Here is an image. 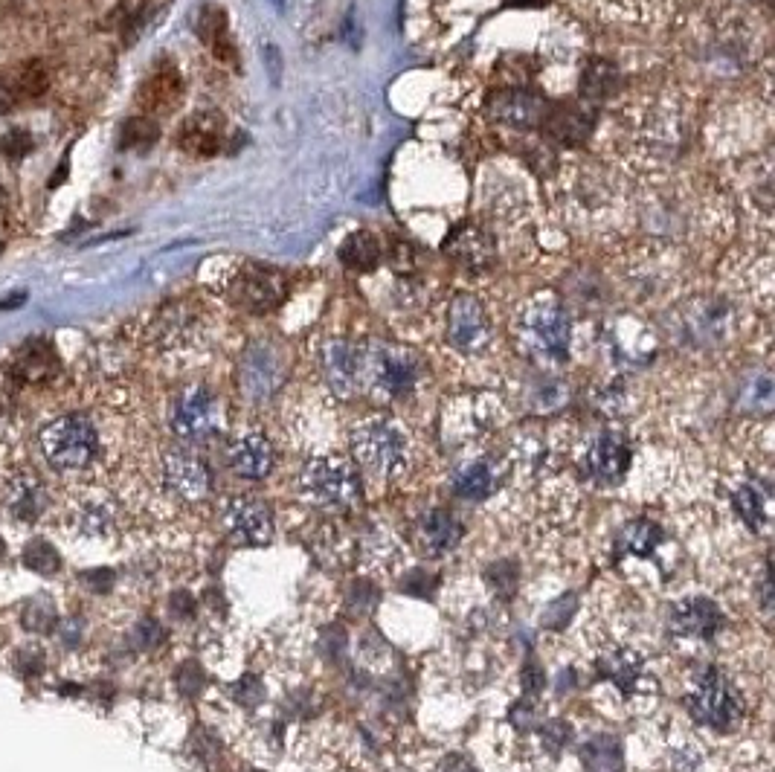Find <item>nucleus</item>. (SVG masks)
<instances>
[{
  "label": "nucleus",
  "instance_id": "42",
  "mask_svg": "<svg viewBox=\"0 0 775 772\" xmlns=\"http://www.w3.org/2000/svg\"><path fill=\"white\" fill-rule=\"evenodd\" d=\"M27 291H18V294H9L6 299H0V311H12V308H24L27 305Z\"/></svg>",
  "mask_w": 775,
  "mask_h": 772
},
{
  "label": "nucleus",
  "instance_id": "25",
  "mask_svg": "<svg viewBox=\"0 0 775 772\" xmlns=\"http://www.w3.org/2000/svg\"><path fill=\"white\" fill-rule=\"evenodd\" d=\"M418 540H421L424 552L445 555L462 540V526L456 523V517L448 514V511H430L418 523Z\"/></svg>",
  "mask_w": 775,
  "mask_h": 772
},
{
  "label": "nucleus",
  "instance_id": "4",
  "mask_svg": "<svg viewBox=\"0 0 775 772\" xmlns=\"http://www.w3.org/2000/svg\"><path fill=\"white\" fill-rule=\"evenodd\" d=\"M363 381L378 395L404 398L418 381L416 357L392 343H372L360 349V384Z\"/></svg>",
  "mask_w": 775,
  "mask_h": 772
},
{
  "label": "nucleus",
  "instance_id": "28",
  "mask_svg": "<svg viewBox=\"0 0 775 772\" xmlns=\"http://www.w3.org/2000/svg\"><path fill=\"white\" fill-rule=\"evenodd\" d=\"M3 85L15 96V102H21V99H27V102L30 99H41L50 90V70L44 67V61H24V64L15 67V73Z\"/></svg>",
  "mask_w": 775,
  "mask_h": 772
},
{
  "label": "nucleus",
  "instance_id": "40",
  "mask_svg": "<svg viewBox=\"0 0 775 772\" xmlns=\"http://www.w3.org/2000/svg\"><path fill=\"white\" fill-rule=\"evenodd\" d=\"M233 691H236V697H239V700H244V703H247V706H256V703H259V700H262V694H265V691H262V685L256 683V680H253V677H247V680H241V683L236 685V688H233Z\"/></svg>",
  "mask_w": 775,
  "mask_h": 772
},
{
  "label": "nucleus",
  "instance_id": "39",
  "mask_svg": "<svg viewBox=\"0 0 775 772\" xmlns=\"http://www.w3.org/2000/svg\"><path fill=\"white\" fill-rule=\"evenodd\" d=\"M32 149H35V140L30 137V131H24V128H12V131H6L0 137V154L6 160H12V163L24 160L27 154H32Z\"/></svg>",
  "mask_w": 775,
  "mask_h": 772
},
{
  "label": "nucleus",
  "instance_id": "24",
  "mask_svg": "<svg viewBox=\"0 0 775 772\" xmlns=\"http://www.w3.org/2000/svg\"><path fill=\"white\" fill-rule=\"evenodd\" d=\"M44 505H47V494H44V488L35 476L21 474L12 479L9 494H6V508L15 520H24V523L41 520Z\"/></svg>",
  "mask_w": 775,
  "mask_h": 772
},
{
  "label": "nucleus",
  "instance_id": "27",
  "mask_svg": "<svg viewBox=\"0 0 775 772\" xmlns=\"http://www.w3.org/2000/svg\"><path fill=\"white\" fill-rule=\"evenodd\" d=\"M500 476H497V468L485 459H477V462H468L462 465L456 474H453V491L462 497V500H485L494 488H497Z\"/></svg>",
  "mask_w": 775,
  "mask_h": 772
},
{
  "label": "nucleus",
  "instance_id": "3",
  "mask_svg": "<svg viewBox=\"0 0 775 772\" xmlns=\"http://www.w3.org/2000/svg\"><path fill=\"white\" fill-rule=\"evenodd\" d=\"M358 462L375 476H398L407 468V436L389 418H366L352 433Z\"/></svg>",
  "mask_w": 775,
  "mask_h": 772
},
{
  "label": "nucleus",
  "instance_id": "30",
  "mask_svg": "<svg viewBox=\"0 0 775 772\" xmlns=\"http://www.w3.org/2000/svg\"><path fill=\"white\" fill-rule=\"evenodd\" d=\"M659 526L651 520H633L616 537V552L619 555H633V558H648L659 546Z\"/></svg>",
  "mask_w": 775,
  "mask_h": 772
},
{
  "label": "nucleus",
  "instance_id": "21",
  "mask_svg": "<svg viewBox=\"0 0 775 772\" xmlns=\"http://www.w3.org/2000/svg\"><path fill=\"white\" fill-rule=\"evenodd\" d=\"M546 108H549V102L529 90H503V93L491 96V114L511 125H523V128L540 125L546 117Z\"/></svg>",
  "mask_w": 775,
  "mask_h": 772
},
{
  "label": "nucleus",
  "instance_id": "44",
  "mask_svg": "<svg viewBox=\"0 0 775 772\" xmlns=\"http://www.w3.org/2000/svg\"><path fill=\"white\" fill-rule=\"evenodd\" d=\"M0 555H3V537H0Z\"/></svg>",
  "mask_w": 775,
  "mask_h": 772
},
{
  "label": "nucleus",
  "instance_id": "33",
  "mask_svg": "<svg viewBox=\"0 0 775 772\" xmlns=\"http://www.w3.org/2000/svg\"><path fill=\"white\" fill-rule=\"evenodd\" d=\"M732 503H735V511L744 517V523L749 529L761 532V529L767 526V520H770V517H767V494H764L758 485H752V482L741 485V488L735 491Z\"/></svg>",
  "mask_w": 775,
  "mask_h": 772
},
{
  "label": "nucleus",
  "instance_id": "2",
  "mask_svg": "<svg viewBox=\"0 0 775 772\" xmlns=\"http://www.w3.org/2000/svg\"><path fill=\"white\" fill-rule=\"evenodd\" d=\"M38 447L47 465L59 474L85 471L99 453V433L88 416H59L53 418L41 433Z\"/></svg>",
  "mask_w": 775,
  "mask_h": 772
},
{
  "label": "nucleus",
  "instance_id": "45",
  "mask_svg": "<svg viewBox=\"0 0 775 772\" xmlns=\"http://www.w3.org/2000/svg\"><path fill=\"white\" fill-rule=\"evenodd\" d=\"M0 256H3V244H0Z\"/></svg>",
  "mask_w": 775,
  "mask_h": 772
},
{
  "label": "nucleus",
  "instance_id": "22",
  "mask_svg": "<svg viewBox=\"0 0 775 772\" xmlns=\"http://www.w3.org/2000/svg\"><path fill=\"white\" fill-rule=\"evenodd\" d=\"M540 128L564 143H578L587 137V131L593 128V111L590 105H549L546 117L540 122Z\"/></svg>",
  "mask_w": 775,
  "mask_h": 772
},
{
  "label": "nucleus",
  "instance_id": "29",
  "mask_svg": "<svg viewBox=\"0 0 775 772\" xmlns=\"http://www.w3.org/2000/svg\"><path fill=\"white\" fill-rule=\"evenodd\" d=\"M581 761L587 772H625V755L616 738L610 735H596L584 743Z\"/></svg>",
  "mask_w": 775,
  "mask_h": 772
},
{
  "label": "nucleus",
  "instance_id": "1",
  "mask_svg": "<svg viewBox=\"0 0 775 772\" xmlns=\"http://www.w3.org/2000/svg\"><path fill=\"white\" fill-rule=\"evenodd\" d=\"M567 308L552 294H537L517 314V343L537 363H564L569 355Z\"/></svg>",
  "mask_w": 775,
  "mask_h": 772
},
{
  "label": "nucleus",
  "instance_id": "31",
  "mask_svg": "<svg viewBox=\"0 0 775 772\" xmlns=\"http://www.w3.org/2000/svg\"><path fill=\"white\" fill-rule=\"evenodd\" d=\"M340 262L349 270H358V273L375 270L378 268V262H381V244H378V238L369 236V233H352V236L343 241V247H340Z\"/></svg>",
  "mask_w": 775,
  "mask_h": 772
},
{
  "label": "nucleus",
  "instance_id": "41",
  "mask_svg": "<svg viewBox=\"0 0 775 772\" xmlns=\"http://www.w3.org/2000/svg\"><path fill=\"white\" fill-rule=\"evenodd\" d=\"M442 772H477V767H474L468 758H462V755H453V758H448V761H445Z\"/></svg>",
  "mask_w": 775,
  "mask_h": 772
},
{
  "label": "nucleus",
  "instance_id": "10",
  "mask_svg": "<svg viewBox=\"0 0 775 772\" xmlns=\"http://www.w3.org/2000/svg\"><path fill=\"white\" fill-rule=\"evenodd\" d=\"M448 340L450 346L462 355H479L488 340H491V326L488 314L479 305L477 297L459 294L450 302L448 311Z\"/></svg>",
  "mask_w": 775,
  "mask_h": 772
},
{
  "label": "nucleus",
  "instance_id": "11",
  "mask_svg": "<svg viewBox=\"0 0 775 772\" xmlns=\"http://www.w3.org/2000/svg\"><path fill=\"white\" fill-rule=\"evenodd\" d=\"M218 427V404L204 386L183 389L172 407V430L186 442H201Z\"/></svg>",
  "mask_w": 775,
  "mask_h": 772
},
{
  "label": "nucleus",
  "instance_id": "36",
  "mask_svg": "<svg viewBox=\"0 0 775 772\" xmlns=\"http://www.w3.org/2000/svg\"><path fill=\"white\" fill-rule=\"evenodd\" d=\"M773 398V378H770L767 372L752 375V378L741 386V395H738V401H741V407H744L746 413H770Z\"/></svg>",
  "mask_w": 775,
  "mask_h": 772
},
{
  "label": "nucleus",
  "instance_id": "43",
  "mask_svg": "<svg viewBox=\"0 0 775 772\" xmlns=\"http://www.w3.org/2000/svg\"><path fill=\"white\" fill-rule=\"evenodd\" d=\"M508 3H520V6H540L543 0H508Z\"/></svg>",
  "mask_w": 775,
  "mask_h": 772
},
{
  "label": "nucleus",
  "instance_id": "26",
  "mask_svg": "<svg viewBox=\"0 0 775 772\" xmlns=\"http://www.w3.org/2000/svg\"><path fill=\"white\" fill-rule=\"evenodd\" d=\"M73 526L88 537L105 535L111 526H114V517H117V508L108 497L102 494H88L82 500H76L73 505Z\"/></svg>",
  "mask_w": 775,
  "mask_h": 772
},
{
  "label": "nucleus",
  "instance_id": "20",
  "mask_svg": "<svg viewBox=\"0 0 775 772\" xmlns=\"http://www.w3.org/2000/svg\"><path fill=\"white\" fill-rule=\"evenodd\" d=\"M445 253L462 268L485 270L494 259V241L482 227L468 224V227H459L450 233V238L445 241Z\"/></svg>",
  "mask_w": 775,
  "mask_h": 772
},
{
  "label": "nucleus",
  "instance_id": "12",
  "mask_svg": "<svg viewBox=\"0 0 775 772\" xmlns=\"http://www.w3.org/2000/svg\"><path fill=\"white\" fill-rule=\"evenodd\" d=\"M183 102V76L172 61H163L143 79L137 88V105L140 111L149 114H172Z\"/></svg>",
  "mask_w": 775,
  "mask_h": 772
},
{
  "label": "nucleus",
  "instance_id": "18",
  "mask_svg": "<svg viewBox=\"0 0 775 772\" xmlns=\"http://www.w3.org/2000/svg\"><path fill=\"white\" fill-rule=\"evenodd\" d=\"M195 32H198V38L207 44L209 50H212V56L221 64H230V67L239 64V50L233 44L230 21H227V12L221 6H215V3L201 6V12L195 18Z\"/></svg>",
  "mask_w": 775,
  "mask_h": 772
},
{
  "label": "nucleus",
  "instance_id": "14",
  "mask_svg": "<svg viewBox=\"0 0 775 772\" xmlns=\"http://www.w3.org/2000/svg\"><path fill=\"white\" fill-rule=\"evenodd\" d=\"M163 479L180 500H204L209 494L207 465L189 453H169L163 462Z\"/></svg>",
  "mask_w": 775,
  "mask_h": 772
},
{
  "label": "nucleus",
  "instance_id": "17",
  "mask_svg": "<svg viewBox=\"0 0 775 772\" xmlns=\"http://www.w3.org/2000/svg\"><path fill=\"white\" fill-rule=\"evenodd\" d=\"M224 520H227V529L241 543L259 546V543H268L270 535H273L270 511L262 503H253V500H230L224 508Z\"/></svg>",
  "mask_w": 775,
  "mask_h": 772
},
{
  "label": "nucleus",
  "instance_id": "15",
  "mask_svg": "<svg viewBox=\"0 0 775 772\" xmlns=\"http://www.w3.org/2000/svg\"><path fill=\"white\" fill-rule=\"evenodd\" d=\"M323 375L328 386L349 398L360 386V349L349 340H331L323 349Z\"/></svg>",
  "mask_w": 775,
  "mask_h": 772
},
{
  "label": "nucleus",
  "instance_id": "13",
  "mask_svg": "<svg viewBox=\"0 0 775 772\" xmlns=\"http://www.w3.org/2000/svg\"><path fill=\"white\" fill-rule=\"evenodd\" d=\"M224 119L212 111L192 114L180 125L178 131V149L186 151L189 157H215L224 151Z\"/></svg>",
  "mask_w": 775,
  "mask_h": 772
},
{
  "label": "nucleus",
  "instance_id": "32",
  "mask_svg": "<svg viewBox=\"0 0 775 772\" xmlns=\"http://www.w3.org/2000/svg\"><path fill=\"white\" fill-rule=\"evenodd\" d=\"M598 668H601L604 680H610L616 688H622L625 694H630L639 685V680H642V659L636 654H627V651L604 656Z\"/></svg>",
  "mask_w": 775,
  "mask_h": 772
},
{
  "label": "nucleus",
  "instance_id": "6",
  "mask_svg": "<svg viewBox=\"0 0 775 772\" xmlns=\"http://www.w3.org/2000/svg\"><path fill=\"white\" fill-rule=\"evenodd\" d=\"M688 712L697 723L717 729V732H729L741 723L744 717V700L735 691V685L726 683L720 674H706L700 685L694 688V694L688 697Z\"/></svg>",
  "mask_w": 775,
  "mask_h": 772
},
{
  "label": "nucleus",
  "instance_id": "34",
  "mask_svg": "<svg viewBox=\"0 0 775 772\" xmlns=\"http://www.w3.org/2000/svg\"><path fill=\"white\" fill-rule=\"evenodd\" d=\"M160 137V125L146 114L128 117L120 128V149L122 151H149Z\"/></svg>",
  "mask_w": 775,
  "mask_h": 772
},
{
  "label": "nucleus",
  "instance_id": "35",
  "mask_svg": "<svg viewBox=\"0 0 775 772\" xmlns=\"http://www.w3.org/2000/svg\"><path fill=\"white\" fill-rule=\"evenodd\" d=\"M613 88H616V70L607 61L587 64L584 79H581V90H584V102L587 105H596L601 99H607L613 93Z\"/></svg>",
  "mask_w": 775,
  "mask_h": 772
},
{
  "label": "nucleus",
  "instance_id": "38",
  "mask_svg": "<svg viewBox=\"0 0 775 772\" xmlns=\"http://www.w3.org/2000/svg\"><path fill=\"white\" fill-rule=\"evenodd\" d=\"M24 564L35 569V572H44V575H53L59 569V555L50 543L44 540H32L30 546L24 549Z\"/></svg>",
  "mask_w": 775,
  "mask_h": 772
},
{
  "label": "nucleus",
  "instance_id": "5",
  "mask_svg": "<svg viewBox=\"0 0 775 772\" xmlns=\"http://www.w3.org/2000/svg\"><path fill=\"white\" fill-rule=\"evenodd\" d=\"M302 491L323 508H349L358 503L360 482L355 468L340 456H320L302 468Z\"/></svg>",
  "mask_w": 775,
  "mask_h": 772
},
{
  "label": "nucleus",
  "instance_id": "19",
  "mask_svg": "<svg viewBox=\"0 0 775 772\" xmlns=\"http://www.w3.org/2000/svg\"><path fill=\"white\" fill-rule=\"evenodd\" d=\"M587 468L601 482H616L630 468V447L619 433H601L587 450Z\"/></svg>",
  "mask_w": 775,
  "mask_h": 772
},
{
  "label": "nucleus",
  "instance_id": "16",
  "mask_svg": "<svg viewBox=\"0 0 775 772\" xmlns=\"http://www.w3.org/2000/svg\"><path fill=\"white\" fill-rule=\"evenodd\" d=\"M723 627V613L706 598H688L671 610V633L683 639H712Z\"/></svg>",
  "mask_w": 775,
  "mask_h": 772
},
{
  "label": "nucleus",
  "instance_id": "9",
  "mask_svg": "<svg viewBox=\"0 0 775 772\" xmlns=\"http://www.w3.org/2000/svg\"><path fill=\"white\" fill-rule=\"evenodd\" d=\"M285 291H288V285L279 270L265 268V265H244L239 276L233 279L230 297L250 314H268L282 305Z\"/></svg>",
  "mask_w": 775,
  "mask_h": 772
},
{
  "label": "nucleus",
  "instance_id": "37",
  "mask_svg": "<svg viewBox=\"0 0 775 772\" xmlns=\"http://www.w3.org/2000/svg\"><path fill=\"white\" fill-rule=\"evenodd\" d=\"M53 366H56V357H53L47 343H30V346L21 352V375L30 378V381L50 375Z\"/></svg>",
  "mask_w": 775,
  "mask_h": 772
},
{
  "label": "nucleus",
  "instance_id": "23",
  "mask_svg": "<svg viewBox=\"0 0 775 772\" xmlns=\"http://www.w3.org/2000/svg\"><path fill=\"white\" fill-rule=\"evenodd\" d=\"M230 465L244 479H265L273 471V447L265 436L250 433L230 447Z\"/></svg>",
  "mask_w": 775,
  "mask_h": 772
},
{
  "label": "nucleus",
  "instance_id": "7",
  "mask_svg": "<svg viewBox=\"0 0 775 772\" xmlns=\"http://www.w3.org/2000/svg\"><path fill=\"white\" fill-rule=\"evenodd\" d=\"M285 357L279 352V346L273 343H253L239 363V384L241 392L250 401H268L270 395L285 381Z\"/></svg>",
  "mask_w": 775,
  "mask_h": 772
},
{
  "label": "nucleus",
  "instance_id": "8",
  "mask_svg": "<svg viewBox=\"0 0 775 772\" xmlns=\"http://www.w3.org/2000/svg\"><path fill=\"white\" fill-rule=\"evenodd\" d=\"M674 328H677L680 340L706 349V346H715V343L729 337L732 311L720 299H694L691 305L680 308V317H677Z\"/></svg>",
  "mask_w": 775,
  "mask_h": 772
}]
</instances>
